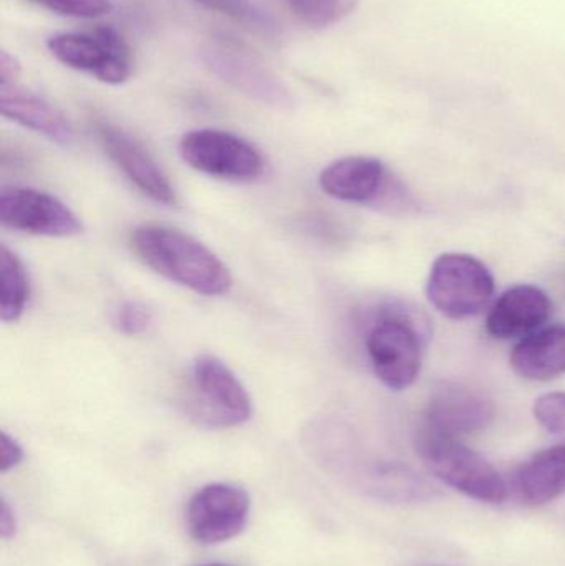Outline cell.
<instances>
[{
	"mask_svg": "<svg viewBox=\"0 0 565 566\" xmlns=\"http://www.w3.org/2000/svg\"><path fill=\"white\" fill-rule=\"evenodd\" d=\"M132 248L156 274L201 295H226L234 283L231 272L215 252L178 229L139 226L133 231Z\"/></svg>",
	"mask_w": 565,
	"mask_h": 566,
	"instance_id": "cell-1",
	"label": "cell"
},
{
	"mask_svg": "<svg viewBox=\"0 0 565 566\" xmlns=\"http://www.w3.org/2000/svg\"><path fill=\"white\" fill-rule=\"evenodd\" d=\"M417 446L425 465L444 484L486 504L506 501L508 485L500 472L460 439L425 426Z\"/></svg>",
	"mask_w": 565,
	"mask_h": 566,
	"instance_id": "cell-2",
	"label": "cell"
},
{
	"mask_svg": "<svg viewBox=\"0 0 565 566\" xmlns=\"http://www.w3.org/2000/svg\"><path fill=\"white\" fill-rule=\"evenodd\" d=\"M186 412L206 428H236L251 419V396L224 361L202 355L192 363L191 396L186 399Z\"/></svg>",
	"mask_w": 565,
	"mask_h": 566,
	"instance_id": "cell-3",
	"label": "cell"
},
{
	"mask_svg": "<svg viewBox=\"0 0 565 566\" xmlns=\"http://www.w3.org/2000/svg\"><path fill=\"white\" fill-rule=\"evenodd\" d=\"M435 308L454 319L483 312L494 293L490 269L468 254H443L433 262L427 286Z\"/></svg>",
	"mask_w": 565,
	"mask_h": 566,
	"instance_id": "cell-4",
	"label": "cell"
},
{
	"mask_svg": "<svg viewBox=\"0 0 565 566\" xmlns=\"http://www.w3.org/2000/svg\"><path fill=\"white\" fill-rule=\"evenodd\" d=\"M46 46L63 65L108 85H122L132 76L128 43L113 27H98L85 33H56L46 40Z\"/></svg>",
	"mask_w": 565,
	"mask_h": 566,
	"instance_id": "cell-5",
	"label": "cell"
},
{
	"mask_svg": "<svg viewBox=\"0 0 565 566\" xmlns=\"http://www.w3.org/2000/svg\"><path fill=\"white\" fill-rule=\"evenodd\" d=\"M179 153L196 171L224 181H255L265 171L264 156L255 146L221 129L186 133L179 143Z\"/></svg>",
	"mask_w": 565,
	"mask_h": 566,
	"instance_id": "cell-6",
	"label": "cell"
},
{
	"mask_svg": "<svg viewBox=\"0 0 565 566\" xmlns=\"http://www.w3.org/2000/svg\"><path fill=\"white\" fill-rule=\"evenodd\" d=\"M368 358L387 388L401 391L417 381L421 369V343L417 329L400 316L375 322L367 335Z\"/></svg>",
	"mask_w": 565,
	"mask_h": 566,
	"instance_id": "cell-7",
	"label": "cell"
},
{
	"mask_svg": "<svg viewBox=\"0 0 565 566\" xmlns=\"http://www.w3.org/2000/svg\"><path fill=\"white\" fill-rule=\"evenodd\" d=\"M249 512L251 499L244 489L231 484H209L189 501L186 525L196 542L222 544L244 531Z\"/></svg>",
	"mask_w": 565,
	"mask_h": 566,
	"instance_id": "cell-8",
	"label": "cell"
},
{
	"mask_svg": "<svg viewBox=\"0 0 565 566\" xmlns=\"http://www.w3.org/2000/svg\"><path fill=\"white\" fill-rule=\"evenodd\" d=\"M0 222L12 231L46 238H72L83 231L82 222L65 202L30 188L0 191Z\"/></svg>",
	"mask_w": 565,
	"mask_h": 566,
	"instance_id": "cell-9",
	"label": "cell"
},
{
	"mask_svg": "<svg viewBox=\"0 0 565 566\" xmlns=\"http://www.w3.org/2000/svg\"><path fill=\"white\" fill-rule=\"evenodd\" d=\"M202 62L215 75L249 98L281 109L294 105V98L279 76L238 46L224 42L211 43L202 50Z\"/></svg>",
	"mask_w": 565,
	"mask_h": 566,
	"instance_id": "cell-10",
	"label": "cell"
},
{
	"mask_svg": "<svg viewBox=\"0 0 565 566\" xmlns=\"http://www.w3.org/2000/svg\"><path fill=\"white\" fill-rule=\"evenodd\" d=\"M95 132L105 155L143 195L158 205L169 208L178 206L175 186L156 159L136 139L109 123H98Z\"/></svg>",
	"mask_w": 565,
	"mask_h": 566,
	"instance_id": "cell-11",
	"label": "cell"
},
{
	"mask_svg": "<svg viewBox=\"0 0 565 566\" xmlns=\"http://www.w3.org/2000/svg\"><path fill=\"white\" fill-rule=\"evenodd\" d=\"M493 416V405L483 395L468 386L447 382L431 396L425 426L458 438L486 428Z\"/></svg>",
	"mask_w": 565,
	"mask_h": 566,
	"instance_id": "cell-12",
	"label": "cell"
},
{
	"mask_svg": "<svg viewBox=\"0 0 565 566\" xmlns=\"http://www.w3.org/2000/svg\"><path fill=\"white\" fill-rule=\"evenodd\" d=\"M553 313L550 296L534 285H516L500 296L486 319L493 338L514 339L533 335L543 328Z\"/></svg>",
	"mask_w": 565,
	"mask_h": 566,
	"instance_id": "cell-13",
	"label": "cell"
},
{
	"mask_svg": "<svg viewBox=\"0 0 565 566\" xmlns=\"http://www.w3.org/2000/svg\"><path fill=\"white\" fill-rule=\"evenodd\" d=\"M321 188L338 201L368 205L377 201L387 182L384 163L365 156H348L332 163L322 171Z\"/></svg>",
	"mask_w": 565,
	"mask_h": 566,
	"instance_id": "cell-14",
	"label": "cell"
},
{
	"mask_svg": "<svg viewBox=\"0 0 565 566\" xmlns=\"http://www.w3.org/2000/svg\"><path fill=\"white\" fill-rule=\"evenodd\" d=\"M0 112L3 118L32 129L60 146H70L75 139L72 126L59 109L19 83H0Z\"/></svg>",
	"mask_w": 565,
	"mask_h": 566,
	"instance_id": "cell-15",
	"label": "cell"
},
{
	"mask_svg": "<svg viewBox=\"0 0 565 566\" xmlns=\"http://www.w3.org/2000/svg\"><path fill=\"white\" fill-rule=\"evenodd\" d=\"M511 366L521 378L551 381L565 373V325L537 329L514 346Z\"/></svg>",
	"mask_w": 565,
	"mask_h": 566,
	"instance_id": "cell-16",
	"label": "cell"
},
{
	"mask_svg": "<svg viewBox=\"0 0 565 566\" xmlns=\"http://www.w3.org/2000/svg\"><path fill=\"white\" fill-rule=\"evenodd\" d=\"M514 489L523 504L544 505L565 494V444L544 449L524 462L514 475Z\"/></svg>",
	"mask_w": 565,
	"mask_h": 566,
	"instance_id": "cell-17",
	"label": "cell"
},
{
	"mask_svg": "<svg viewBox=\"0 0 565 566\" xmlns=\"http://www.w3.org/2000/svg\"><path fill=\"white\" fill-rule=\"evenodd\" d=\"M0 318L3 323L20 319L30 300V279L19 255L7 245L0 248Z\"/></svg>",
	"mask_w": 565,
	"mask_h": 566,
	"instance_id": "cell-18",
	"label": "cell"
},
{
	"mask_svg": "<svg viewBox=\"0 0 565 566\" xmlns=\"http://www.w3.org/2000/svg\"><path fill=\"white\" fill-rule=\"evenodd\" d=\"M358 0H291L295 15L315 29L341 22L354 12Z\"/></svg>",
	"mask_w": 565,
	"mask_h": 566,
	"instance_id": "cell-19",
	"label": "cell"
},
{
	"mask_svg": "<svg viewBox=\"0 0 565 566\" xmlns=\"http://www.w3.org/2000/svg\"><path fill=\"white\" fill-rule=\"evenodd\" d=\"M153 315L148 306L135 300L119 303L112 313V325L116 332L126 336L143 335L151 325Z\"/></svg>",
	"mask_w": 565,
	"mask_h": 566,
	"instance_id": "cell-20",
	"label": "cell"
},
{
	"mask_svg": "<svg viewBox=\"0 0 565 566\" xmlns=\"http://www.w3.org/2000/svg\"><path fill=\"white\" fill-rule=\"evenodd\" d=\"M534 416L547 432L565 439V392L541 396L534 405Z\"/></svg>",
	"mask_w": 565,
	"mask_h": 566,
	"instance_id": "cell-21",
	"label": "cell"
},
{
	"mask_svg": "<svg viewBox=\"0 0 565 566\" xmlns=\"http://www.w3.org/2000/svg\"><path fill=\"white\" fill-rule=\"evenodd\" d=\"M60 15L95 19L112 12L109 0H32Z\"/></svg>",
	"mask_w": 565,
	"mask_h": 566,
	"instance_id": "cell-22",
	"label": "cell"
},
{
	"mask_svg": "<svg viewBox=\"0 0 565 566\" xmlns=\"http://www.w3.org/2000/svg\"><path fill=\"white\" fill-rule=\"evenodd\" d=\"M195 2L201 3L206 9L232 17V19L261 23V17L252 9L248 0H195Z\"/></svg>",
	"mask_w": 565,
	"mask_h": 566,
	"instance_id": "cell-23",
	"label": "cell"
},
{
	"mask_svg": "<svg viewBox=\"0 0 565 566\" xmlns=\"http://www.w3.org/2000/svg\"><path fill=\"white\" fill-rule=\"evenodd\" d=\"M23 461V449L15 438L7 434L0 436V472H9Z\"/></svg>",
	"mask_w": 565,
	"mask_h": 566,
	"instance_id": "cell-24",
	"label": "cell"
},
{
	"mask_svg": "<svg viewBox=\"0 0 565 566\" xmlns=\"http://www.w3.org/2000/svg\"><path fill=\"white\" fill-rule=\"evenodd\" d=\"M22 66L15 55L2 50L0 52V83H15L19 80Z\"/></svg>",
	"mask_w": 565,
	"mask_h": 566,
	"instance_id": "cell-25",
	"label": "cell"
},
{
	"mask_svg": "<svg viewBox=\"0 0 565 566\" xmlns=\"http://www.w3.org/2000/svg\"><path fill=\"white\" fill-rule=\"evenodd\" d=\"M15 515H13V511L9 507V504L2 501V505H0V537H2L3 541H10V538L15 535Z\"/></svg>",
	"mask_w": 565,
	"mask_h": 566,
	"instance_id": "cell-26",
	"label": "cell"
},
{
	"mask_svg": "<svg viewBox=\"0 0 565 566\" xmlns=\"http://www.w3.org/2000/svg\"><path fill=\"white\" fill-rule=\"evenodd\" d=\"M202 566H224V565H202Z\"/></svg>",
	"mask_w": 565,
	"mask_h": 566,
	"instance_id": "cell-27",
	"label": "cell"
}]
</instances>
